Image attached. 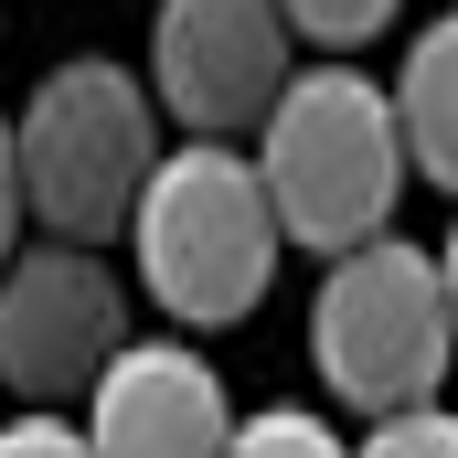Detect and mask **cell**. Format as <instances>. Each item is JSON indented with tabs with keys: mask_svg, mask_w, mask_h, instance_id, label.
I'll return each instance as SVG.
<instances>
[{
	"mask_svg": "<svg viewBox=\"0 0 458 458\" xmlns=\"http://www.w3.org/2000/svg\"><path fill=\"white\" fill-rule=\"evenodd\" d=\"M277 203L256 182V149L234 139H182L149 160L139 182V214H128V256H139V288L171 331H234L267 277H277Z\"/></svg>",
	"mask_w": 458,
	"mask_h": 458,
	"instance_id": "6da1fadb",
	"label": "cell"
},
{
	"mask_svg": "<svg viewBox=\"0 0 458 458\" xmlns=\"http://www.w3.org/2000/svg\"><path fill=\"white\" fill-rule=\"evenodd\" d=\"M245 139H256V182H267L288 245L331 256V245H362L373 225H394L405 128L362 64H288V86L267 97Z\"/></svg>",
	"mask_w": 458,
	"mask_h": 458,
	"instance_id": "7a4b0ae2",
	"label": "cell"
},
{
	"mask_svg": "<svg viewBox=\"0 0 458 458\" xmlns=\"http://www.w3.org/2000/svg\"><path fill=\"white\" fill-rule=\"evenodd\" d=\"M11 160H21V225L117 245L139 214L149 160H160V97L117 54H75L11 117Z\"/></svg>",
	"mask_w": 458,
	"mask_h": 458,
	"instance_id": "3957f363",
	"label": "cell"
},
{
	"mask_svg": "<svg viewBox=\"0 0 458 458\" xmlns=\"http://www.w3.org/2000/svg\"><path fill=\"white\" fill-rule=\"evenodd\" d=\"M310 362L362 416H384L405 394H437L448 362H458L437 245H405V234H384V225L362 234V245H331V277L310 299Z\"/></svg>",
	"mask_w": 458,
	"mask_h": 458,
	"instance_id": "277c9868",
	"label": "cell"
},
{
	"mask_svg": "<svg viewBox=\"0 0 458 458\" xmlns=\"http://www.w3.org/2000/svg\"><path fill=\"white\" fill-rule=\"evenodd\" d=\"M139 299L86 234H32L0 256V384L21 405H75L97 362L128 342Z\"/></svg>",
	"mask_w": 458,
	"mask_h": 458,
	"instance_id": "5b68a950",
	"label": "cell"
},
{
	"mask_svg": "<svg viewBox=\"0 0 458 458\" xmlns=\"http://www.w3.org/2000/svg\"><path fill=\"white\" fill-rule=\"evenodd\" d=\"M288 11L277 0H160L149 11V97L182 139H245L288 86Z\"/></svg>",
	"mask_w": 458,
	"mask_h": 458,
	"instance_id": "8992f818",
	"label": "cell"
},
{
	"mask_svg": "<svg viewBox=\"0 0 458 458\" xmlns=\"http://www.w3.org/2000/svg\"><path fill=\"white\" fill-rule=\"evenodd\" d=\"M225 427H234V394L192 342H139L128 331L86 384V437L107 458H214Z\"/></svg>",
	"mask_w": 458,
	"mask_h": 458,
	"instance_id": "52a82bcc",
	"label": "cell"
},
{
	"mask_svg": "<svg viewBox=\"0 0 458 458\" xmlns=\"http://www.w3.org/2000/svg\"><path fill=\"white\" fill-rule=\"evenodd\" d=\"M384 97H394V128H405V171H427L437 192H458V11L405 43V75Z\"/></svg>",
	"mask_w": 458,
	"mask_h": 458,
	"instance_id": "ba28073f",
	"label": "cell"
},
{
	"mask_svg": "<svg viewBox=\"0 0 458 458\" xmlns=\"http://www.w3.org/2000/svg\"><path fill=\"white\" fill-rule=\"evenodd\" d=\"M362 448H373V458H458V405H437V394H405V405L362 416Z\"/></svg>",
	"mask_w": 458,
	"mask_h": 458,
	"instance_id": "9c48e42d",
	"label": "cell"
},
{
	"mask_svg": "<svg viewBox=\"0 0 458 458\" xmlns=\"http://www.w3.org/2000/svg\"><path fill=\"white\" fill-rule=\"evenodd\" d=\"M277 11H288V32H299V43H320V54H352V43H373V32H384L405 0H277Z\"/></svg>",
	"mask_w": 458,
	"mask_h": 458,
	"instance_id": "30bf717a",
	"label": "cell"
},
{
	"mask_svg": "<svg viewBox=\"0 0 458 458\" xmlns=\"http://www.w3.org/2000/svg\"><path fill=\"white\" fill-rule=\"evenodd\" d=\"M225 448H256V458H331V448H342V427H320L310 405H267V416H234Z\"/></svg>",
	"mask_w": 458,
	"mask_h": 458,
	"instance_id": "8fae6325",
	"label": "cell"
},
{
	"mask_svg": "<svg viewBox=\"0 0 458 458\" xmlns=\"http://www.w3.org/2000/svg\"><path fill=\"white\" fill-rule=\"evenodd\" d=\"M0 448L11 458H86L97 437H86V416H64V405H21V416L0 427Z\"/></svg>",
	"mask_w": 458,
	"mask_h": 458,
	"instance_id": "7c38bea8",
	"label": "cell"
},
{
	"mask_svg": "<svg viewBox=\"0 0 458 458\" xmlns=\"http://www.w3.org/2000/svg\"><path fill=\"white\" fill-rule=\"evenodd\" d=\"M21 245V160H11V117H0V256Z\"/></svg>",
	"mask_w": 458,
	"mask_h": 458,
	"instance_id": "4fadbf2b",
	"label": "cell"
},
{
	"mask_svg": "<svg viewBox=\"0 0 458 458\" xmlns=\"http://www.w3.org/2000/svg\"><path fill=\"white\" fill-rule=\"evenodd\" d=\"M437 277H448V320H458V225H448V245H437Z\"/></svg>",
	"mask_w": 458,
	"mask_h": 458,
	"instance_id": "5bb4252c",
	"label": "cell"
}]
</instances>
